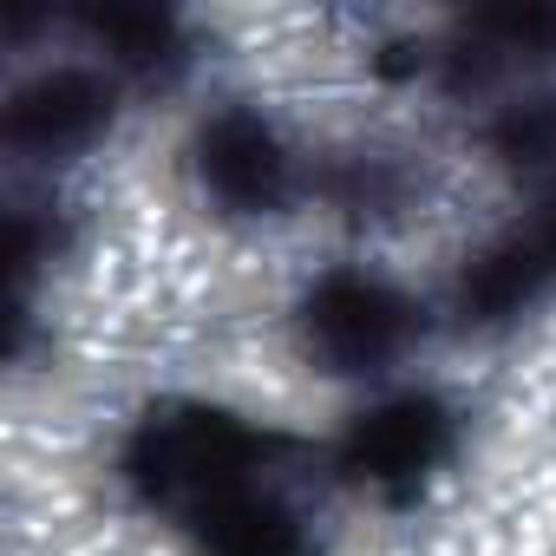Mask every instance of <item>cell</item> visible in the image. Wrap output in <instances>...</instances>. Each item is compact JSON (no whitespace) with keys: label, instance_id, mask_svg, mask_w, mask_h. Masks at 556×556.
<instances>
[{"label":"cell","instance_id":"cell-3","mask_svg":"<svg viewBox=\"0 0 556 556\" xmlns=\"http://www.w3.org/2000/svg\"><path fill=\"white\" fill-rule=\"evenodd\" d=\"M445 452H452V413L432 393H400V400H380L361 419H348L334 458L354 484L406 497V491H419L426 471L445 465Z\"/></svg>","mask_w":556,"mask_h":556},{"label":"cell","instance_id":"cell-10","mask_svg":"<svg viewBox=\"0 0 556 556\" xmlns=\"http://www.w3.org/2000/svg\"><path fill=\"white\" fill-rule=\"evenodd\" d=\"M491 151H497L504 164H556V105H549V99L510 105V112L491 125Z\"/></svg>","mask_w":556,"mask_h":556},{"label":"cell","instance_id":"cell-4","mask_svg":"<svg viewBox=\"0 0 556 556\" xmlns=\"http://www.w3.org/2000/svg\"><path fill=\"white\" fill-rule=\"evenodd\" d=\"M197 177L223 210L268 216L289 197V151H282V138H275V125L262 112L229 105L197 131Z\"/></svg>","mask_w":556,"mask_h":556},{"label":"cell","instance_id":"cell-7","mask_svg":"<svg viewBox=\"0 0 556 556\" xmlns=\"http://www.w3.org/2000/svg\"><path fill=\"white\" fill-rule=\"evenodd\" d=\"M197 536H203V556H302V523L262 497V491H229L216 504L197 510Z\"/></svg>","mask_w":556,"mask_h":556},{"label":"cell","instance_id":"cell-1","mask_svg":"<svg viewBox=\"0 0 556 556\" xmlns=\"http://www.w3.org/2000/svg\"><path fill=\"white\" fill-rule=\"evenodd\" d=\"M275 452L268 432L242 426L223 406H164L144 413L125 439V484L144 504H184L190 517L229 491H249V471Z\"/></svg>","mask_w":556,"mask_h":556},{"label":"cell","instance_id":"cell-5","mask_svg":"<svg viewBox=\"0 0 556 556\" xmlns=\"http://www.w3.org/2000/svg\"><path fill=\"white\" fill-rule=\"evenodd\" d=\"M112 125V86L86 66H47L27 86H14L8 112H0V138L27 157H66L86 151Z\"/></svg>","mask_w":556,"mask_h":556},{"label":"cell","instance_id":"cell-6","mask_svg":"<svg viewBox=\"0 0 556 556\" xmlns=\"http://www.w3.org/2000/svg\"><path fill=\"white\" fill-rule=\"evenodd\" d=\"M549 275H556V262L536 242V229H517V236H504V242H491L465 262L458 308H465V321H510L549 289Z\"/></svg>","mask_w":556,"mask_h":556},{"label":"cell","instance_id":"cell-11","mask_svg":"<svg viewBox=\"0 0 556 556\" xmlns=\"http://www.w3.org/2000/svg\"><path fill=\"white\" fill-rule=\"evenodd\" d=\"M530 229H536V242H543V249H549V262H556V203H549V210H543Z\"/></svg>","mask_w":556,"mask_h":556},{"label":"cell","instance_id":"cell-9","mask_svg":"<svg viewBox=\"0 0 556 556\" xmlns=\"http://www.w3.org/2000/svg\"><path fill=\"white\" fill-rule=\"evenodd\" d=\"M497 53H523V60H556V8L530 0V8H484L471 21Z\"/></svg>","mask_w":556,"mask_h":556},{"label":"cell","instance_id":"cell-8","mask_svg":"<svg viewBox=\"0 0 556 556\" xmlns=\"http://www.w3.org/2000/svg\"><path fill=\"white\" fill-rule=\"evenodd\" d=\"M86 34H92L112 60L138 66V73L177 60V21L157 14V8H92V14H86Z\"/></svg>","mask_w":556,"mask_h":556},{"label":"cell","instance_id":"cell-2","mask_svg":"<svg viewBox=\"0 0 556 556\" xmlns=\"http://www.w3.org/2000/svg\"><path fill=\"white\" fill-rule=\"evenodd\" d=\"M413 328H419L413 302L367 268L321 275L302 302V341L328 374H374V367L400 361Z\"/></svg>","mask_w":556,"mask_h":556}]
</instances>
